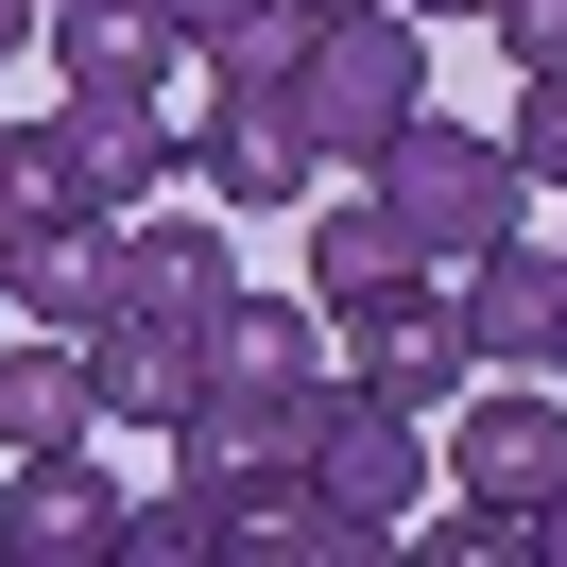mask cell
Instances as JSON below:
<instances>
[{
	"mask_svg": "<svg viewBox=\"0 0 567 567\" xmlns=\"http://www.w3.org/2000/svg\"><path fill=\"white\" fill-rule=\"evenodd\" d=\"M70 430H104V395H86V344H52V327H18V361H0V464L70 447Z\"/></svg>",
	"mask_w": 567,
	"mask_h": 567,
	"instance_id": "15",
	"label": "cell"
},
{
	"mask_svg": "<svg viewBox=\"0 0 567 567\" xmlns=\"http://www.w3.org/2000/svg\"><path fill=\"white\" fill-rule=\"evenodd\" d=\"M310 482H327V498H361L379 533H413V498H430V413L344 395V413H327V447H310Z\"/></svg>",
	"mask_w": 567,
	"mask_h": 567,
	"instance_id": "13",
	"label": "cell"
},
{
	"mask_svg": "<svg viewBox=\"0 0 567 567\" xmlns=\"http://www.w3.org/2000/svg\"><path fill=\"white\" fill-rule=\"evenodd\" d=\"M533 550H550V567H567V482H550V498H533Z\"/></svg>",
	"mask_w": 567,
	"mask_h": 567,
	"instance_id": "20",
	"label": "cell"
},
{
	"mask_svg": "<svg viewBox=\"0 0 567 567\" xmlns=\"http://www.w3.org/2000/svg\"><path fill=\"white\" fill-rule=\"evenodd\" d=\"M395 18H430V35H447V18H498V0H395Z\"/></svg>",
	"mask_w": 567,
	"mask_h": 567,
	"instance_id": "21",
	"label": "cell"
},
{
	"mask_svg": "<svg viewBox=\"0 0 567 567\" xmlns=\"http://www.w3.org/2000/svg\"><path fill=\"white\" fill-rule=\"evenodd\" d=\"M0 327H18V224H0Z\"/></svg>",
	"mask_w": 567,
	"mask_h": 567,
	"instance_id": "23",
	"label": "cell"
},
{
	"mask_svg": "<svg viewBox=\"0 0 567 567\" xmlns=\"http://www.w3.org/2000/svg\"><path fill=\"white\" fill-rule=\"evenodd\" d=\"M447 292H464V344H482V361H550V344H567V224L482 241Z\"/></svg>",
	"mask_w": 567,
	"mask_h": 567,
	"instance_id": "9",
	"label": "cell"
},
{
	"mask_svg": "<svg viewBox=\"0 0 567 567\" xmlns=\"http://www.w3.org/2000/svg\"><path fill=\"white\" fill-rule=\"evenodd\" d=\"M447 482L464 498H550L567 482V395H533V379H498V395H447Z\"/></svg>",
	"mask_w": 567,
	"mask_h": 567,
	"instance_id": "10",
	"label": "cell"
},
{
	"mask_svg": "<svg viewBox=\"0 0 567 567\" xmlns=\"http://www.w3.org/2000/svg\"><path fill=\"white\" fill-rule=\"evenodd\" d=\"M498 138H516L533 189H567V70H516V121H498Z\"/></svg>",
	"mask_w": 567,
	"mask_h": 567,
	"instance_id": "18",
	"label": "cell"
},
{
	"mask_svg": "<svg viewBox=\"0 0 567 567\" xmlns=\"http://www.w3.org/2000/svg\"><path fill=\"white\" fill-rule=\"evenodd\" d=\"M361 550H395V533L361 516V498H327L310 464H292V482H258V498H241V567H361Z\"/></svg>",
	"mask_w": 567,
	"mask_h": 567,
	"instance_id": "14",
	"label": "cell"
},
{
	"mask_svg": "<svg viewBox=\"0 0 567 567\" xmlns=\"http://www.w3.org/2000/svg\"><path fill=\"white\" fill-rule=\"evenodd\" d=\"M550 379H567V344H550Z\"/></svg>",
	"mask_w": 567,
	"mask_h": 567,
	"instance_id": "25",
	"label": "cell"
},
{
	"mask_svg": "<svg viewBox=\"0 0 567 567\" xmlns=\"http://www.w3.org/2000/svg\"><path fill=\"white\" fill-rule=\"evenodd\" d=\"M310 18H344V0H310Z\"/></svg>",
	"mask_w": 567,
	"mask_h": 567,
	"instance_id": "24",
	"label": "cell"
},
{
	"mask_svg": "<svg viewBox=\"0 0 567 567\" xmlns=\"http://www.w3.org/2000/svg\"><path fill=\"white\" fill-rule=\"evenodd\" d=\"M292 276L327 292V327H361V310H395V292H430L447 258L395 224V189H379V173H344V189H310V241H292Z\"/></svg>",
	"mask_w": 567,
	"mask_h": 567,
	"instance_id": "4",
	"label": "cell"
},
{
	"mask_svg": "<svg viewBox=\"0 0 567 567\" xmlns=\"http://www.w3.org/2000/svg\"><path fill=\"white\" fill-rule=\"evenodd\" d=\"M189 189H207L224 224H310V189H327V138H310V104L292 86H189Z\"/></svg>",
	"mask_w": 567,
	"mask_h": 567,
	"instance_id": "2",
	"label": "cell"
},
{
	"mask_svg": "<svg viewBox=\"0 0 567 567\" xmlns=\"http://www.w3.org/2000/svg\"><path fill=\"white\" fill-rule=\"evenodd\" d=\"M86 189H70V138H52V121H18V138H0V224H18V241H35V224H70Z\"/></svg>",
	"mask_w": 567,
	"mask_h": 567,
	"instance_id": "17",
	"label": "cell"
},
{
	"mask_svg": "<svg viewBox=\"0 0 567 567\" xmlns=\"http://www.w3.org/2000/svg\"><path fill=\"white\" fill-rule=\"evenodd\" d=\"M52 138H70V189H86V207H155V189L189 173V104H155V86H70Z\"/></svg>",
	"mask_w": 567,
	"mask_h": 567,
	"instance_id": "5",
	"label": "cell"
},
{
	"mask_svg": "<svg viewBox=\"0 0 567 567\" xmlns=\"http://www.w3.org/2000/svg\"><path fill=\"white\" fill-rule=\"evenodd\" d=\"M18 533H35V567H121V533H138V482H121L104 447H35L18 464Z\"/></svg>",
	"mask_w": 567,
	"mask_h": 567,
	"instance_id": "11",
	"label": "cell"
},
{
	"mask_svg": "<svg viewBox=\"0 0 567 567\" xmlns=\"http://www.w3.org/2000/svg\"><path fill=\"white\" fill-rule=\"evenodd\" d=\"M35 35H52V86H155V104L207 86V52H189L173 0H52Z\"/></svg>",
	"mask_w": 567,
	"mask_h": 567,
	"instance_id": "6",
	"label": "cell"
},
{
	"mask_svg": "<svg viewBox=\"0 0 567 567\" xmlns=\"http://www.w3.org/2000/svg\"><path fill=\"white\" fill-rule=\"evenodd\" d=\"M35 18H52V0H0V52H18V35H35Z\"/></svg>",
	"mask_w": 567,
	"mask_h": 567,
	"instance_id": "22",
	"label": "cell"
},
{
	"mask_svg": "<svg viewBox=\"0 0 567 567\" xmlns=\"http://www.w3.org/2000/svg\"><path fill=\"white\" fill-rule=\"evenodd\" d=\"M0 567H35V533H18V464H0Z\"/></svg>",
	"mask_w": 567,
	"mask_h": 567,
	"instance_id": "19",
	"label": "cell"
},
{
	"mask_svg": "<svg viewBox=\"0 0 567 567\" xmlns=\"http://www.w3.org/2000/svg\"><path fill=\"white\" fill-rule=\"evenodd\" d=\"M241 292V241L224 224H173V207H121V310H173V327H224Z\"/></svg>",
	"mask_w": 567,
	"mask_h": 567,
	"instance_id": "12",
	"label": "cell"
},
{
	"mask_svg": "<svg viewBox=\"0 0 567 567\" xmlns=\"http://www.w3.org/2000/svg\"><path fill=\"white\" fill-rule=\"evenodd\" d=\"M310 35H327L310 0H241V18L207 35V70H224V86H292V70H310Z\"/></svg>",
	"mask_w": 567,
	"mask_h": 567,
	"instance_id": "16",
	"label": "cell"
},
{
	"mask_svg": "<svg viewBox=\"0 0 567 567\" xmlns=\"http://www.w3.org/2000/svg\"><path fill=\"white\" fill-rule=\"evenodd\" d=\"M379 189H395V224H413L430 258H482V241H516L533 224V173H516V138H464V121H413V138L379 155Z\"/></svg>",
	"mask_w": 567,
	"mask_h": 567,
	"instance_id": "3",
	"label": "cell"
},
{
	"mask_svg": "<svg viewBox=\"0 0 567 567\" xmlns=\"http://www.w3.org/2000/svg\"><path fill=\"white\" fill-rule=\"evenodd\" d=\"M86 395H104V430H189V413H207V327L104 310V327H86Z\"/></svg>",
	"mask_w": 567,
	"mask_h": 567,
	"instance_id": "8",
	"label": "cell"
},
{
	"mask_svg": "<svg viewBox=\"0 0 567 567\" xmlns=\"http://www.w3.org/2000/svg\"><path fill=\"white\" fill-rule=\"evenodd\" d=\"M292 104H310L327 173H379V155L430 121V18H395V0H344V18L310 35V70H292Z\"/></svg>",
	"mask_w": 567,
	"mask_h": 567,
	"instance_id": "1",
	"label": "cell"
},
{
	"mask_svg": "<svg viewBox=\"0 0 567 567\" xmlns=\"http://www.w3.org/2000/svg\"><path fill=\"white\" fill-rule=\"evenodd\" d=\"M464 361H482V344H464V292H447V276L344 327V395H379V413H447V395H464Z\"/></svg>",
	"mask_w": 567,
	"mask_h": 567,
	"instance_id": "7",
	"label": "cell"
}]
</instances>
